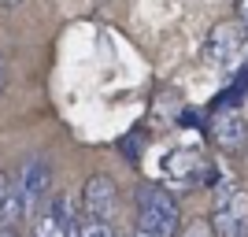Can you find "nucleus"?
I'll use <instances>...</instances> for the list:
<instances>
[{"instance_id":"nucleus-1","label":"nucleus","mask_w":248,"mask_h":237,"mask_svg":"<svg viewBox=\"0 0 248 237\" xmlns=\"http://www.w3.org/2000/svg\"><path fill=\"white\" fill-rule=\"evenodd\" d=\"M211 230L215 237H248V189L230 174H222L215 186Z\"/></svg>"},{"instance_id":"nucleus-2","label":"nucleus","mask_w":248,"mask_h":237,"mask_svg":"<svg viewBox=\"0 0 248 237\" xmlns=\"http://www.w3.org/2000/svg\"><path fill=\"white\" fill-rule=\"evenodd\" d=\"M182 226L178 200L163 186H141L137 189V234L148 237H174Z\"/></svg>"},{"instance_id":"nucleus-3","label":"nucleus","mask_w":248,"mask_h":237,"mask_svg":"<svg viewBox=\"0 0 248 237\" xmlns=\"http://www.w3.org/2000/svg\"><path fill=\"white\" fill-rule=\"evenodd\" d=\"M248 52V30L241 22H222L207 33V45H204V60L218 71H233Z\"/></svg>"},{"instance_id":"nucleus-4","label":"nucleus","mask_w":248,"mask_h":237,"mask_svg":"<svg viewBox=\"0 0 248 237\" xmlns=\"http://www.w3.org/2000/svg\"><path fill=\"white\" fill-rule=\"evenodd\" d=\"M11 186H15V193H19L22 207H26V219H33L45 204H48V189H52V171H48V163H45V159H26L22 174L15 178Z\"/></svg>"},{"instance_id":"nucleus-5","label":"nucleus","mask_w":248,"mask_h":237,"mask_svg":"<svg viewBox=\"0 0 248 237\" xmlns=\"http://www.w3.org/2000/svg\"><path fill=\"white\" fill-rule=\"evenodd\" d=\"M82 207H85V222L93 226H111L115 211H119V189L108 174H93L85 182L82 193Z\"/></svg>"},{"instance_id":"nucleus-6","label":"nucleus","mask_w":248,"mask_h":237,"mask_svg":"<svg viewBox=\"0 0 248 237\" xmlns=\"http://www.w3.org/2000/svg\"><path fill=\"white\" fill-rule=\"evenodd\" d=\"M33 234L37 237H74V211L63 196H48V204L37 211Z\"/></svg>"},{"instance_id":"nucleus-7","label":"nucleus","mask_w":248,"mask_h":237,"mask_svg":"<svg viewBox=\"0 0 248 237\" xmlns=\"http://www.w3.org/2000/svg\"><path fill=\"white\" fill-rule=\"evenodd\" d=\"M215 141L222 144V148H230V152L245 148L248 123H245V111H241V108H222V111L215 115Z\"/></svg>"},{"instance_id":"nucleus-8","label":"nucleus","mask_w":248,"mask_h":237,"mask_svg":"<svg viewBox=\"0 0 248 237\" xmlns=\"http://www.w3.org/2000/svg\"><path fill=\"white\" fill-rule=\"evenodd\" d=\"M182 237H215V230H211V222H204V219H193Z\"/></svg>"},{"instance_id":"nucleus-9","label":"nucleus","mask_w":248,"mask_h":237,"mask_svg":"<svg viewBox=\"0 0 248 237\" xmlns=\"http://www.w3.org/2000/svg\"><path fill=\"white\" fill-rule=\"evenodd\" d=\"M82 237H119V234H115L111 226H93V222H85Z\"/></svg>"},{"instance_id":"nucleus-10","label":"nucleus","mask_w":248,"mask_h":237,"mask_svg":"<svg viewBox=\"0 0 248 237\" xmlns=\"http://www.w3.org/2000/svg\"><path fill=\"white\" fill-rule=\"evenodd\" d=\"M237 22L248 30V0H237Z\"/></svg>"},{"instance_id":"nucleus-11","label":"nucleus","mask_w":248,"mask_h":237,"mask_svg":"<svg viewBox=\"0 0 248 237\" xmlns=\"http://www.w3.org/2000/svg\"><path fill=\"white\" fill-rule=\"evenodd\" d=\"M4 85H8V67H4V56H0V96H4Z\"/></svg>"},{"instance_id":"nucleus-12","label":"nucleus","mask_w":248,"mask_h":237,"mask_svg":"<svg viewBox=\"0 0 248 237\" xmlns=\"http://www.w3.org/2000/svg\"><path fill=\"white\" fill-rule=\"evenodd\" d=\"M8 186H11V182H8V178H4V174H0V200H4V193H8Z\"/></svg>"},{"instance_id":"nucleus-13","label":"nucleus","mask_w":248,"mask_h":237,"mask_svg":"<svg viewBox=\"0 0 248 237\" xmlns=\"http://www.w3.org/2000/svg\"><path fill=\"white\" fill-rule=\"evenodd\" d=\"M0 237H15V230H0Z\"/></svg>"},{"instance_id":"nucleus-14","label":"nucleus","mask_w":248,"mask_h":237,"mask_svg":"<svg viewBox=\"0 0 248 237\" xmlns=\"http://www.w3.org/2000/svg\"><path fill=\"white\" fill-rule=\"evenodd\" d=\"M0 4H19V0H0Z\"/></svg>"}]
</instances>
